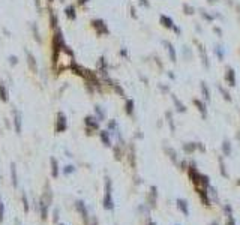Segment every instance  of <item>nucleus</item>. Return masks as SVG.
<instances>
[{"instance_id":"f3484780","label":"nucleus","mask_w":240,"mask_h":225,"mask_svg":"<svg viewBox=\"0 0 240 225\" xmlns=\"http://www.w3.org/2000/svg\"><path fill=\"white\" fill-rule=\"evenodd\" d=\"M23 204H24V210L29 212V203H27V198H26L24 194H23Z\"/></svg>"},{"instance_id":"9d476101","label":"nucleus","mask_w":240,"mask_h":225,"mask_svg":"<svg viewBox=\"0 0 240 225\" xmlns=\"http://www.w3.org/2000/svg\"><path fill=\"white\" fill-rule=\"evenodd\" d=\"M27 59H29V65H30V68L33 69V72L38 71V65H36V62H35V57L30 53H27Z\"/></svg>"},{"instance_id":"412c9836","label":"nucleus","mask_w":240,"mask_h":225,"mask_svg":"<svg viewBox=\"0 0 240 225\" xmlns=\"http://www.w3.org/2000/svg\"><path fill=\"white\" fill-rule=\"evenodd\" d=\"M149 225H155V222H150V224H149Z\"/></svg>"},{"instance_id":"6ab92c4d","label":"nucleus","mask_w":240,"mask_h":225,"mask_svg":"<svg viewBox=\"0 0 240 225\" xmlns=\"http://www.w3.org/2000/svg\"><path fill=\"white\" fill-rule=\"evenodd\" d=\"M9 62H11V65H15L17 63V57L15 56H9Z\"/></svg>"},{"instance_id":"ddd939ff","label":"nucleus","mask_w":240,"mask_h":225,"mask_svg":"<svg viewBox=\"0 0 240 225\" xmlns=\"http://www.w3.org/2000/svg\"><path fill=\"white\" fill-rule=\"evenodd\" d=\"M51 167H53V177H57L59 168H57V161H56L54 158H51Z\"/></svg>"},{"instance_id":"423d86ee","label":"nucleus","mask_w":240,"mask_h":225,"mask_svg":"<svg viewBox=\"0 0 240 225\" xmlns=\"http://www.w3.org/2000/svg\"><path fill=\"white\" fill-rule=\"evenodd\" d=\"M14 116H15V119H14V122H15V131H17V134H20L21 132V117H20V114L15 111L14 113Z\"/></svg>"},{"instance_id":"a211bd4d","label":"nucleus","mask_w":240,"mask_h":225,"mask_svg":"<svg viewBox=\"0 0 240 225\" xmlns=\"http://www.w3.org/2000/svg\"><path fill=\"white\" fill-rule=\"evenodd\" d=\"M3 212H5V206L3 203H0V222L3 221Z\"/></svg>"},{"instance_id":"6e6552de","label":"nucleus","mask_w":240,"mask_h":225,"mask_svg":"<svg viewBox=\"0 0 240 225\" xmlns=\"http://www.w3.org/2000/svg\"><path fill=\"white\" fill-rule=\"evenodd\" d=\"M11 176H12V183H14V186L17 188V185H18V179H17V168H15V164L11 165Z\"/></svg>"},{"instance_id":"f03ea898","label":"nucleus","mask_w":240,"mask_h":225,"mask_svg":"<svg viewBox=\"0 0 240 225\" xmlns=\"http://www.w3.org/2000/svg\"><path fill=\"white\" fill-rule=\"evenodd\" d=\"M66 128H68L66 119L63 116V113H59V114H57V123H56V131H57V132H63Z\"/></svg>"},{"instance_id":"9b49d317","label":"nucleus","mask_w":240,"mask_h":225,"mask_svg":"<svg viewBox=\"0 0 240 225\" xmlns=\"http://www.w3.org/2000/svg\"><path fill=\"white\" fill-rule=\"evenodd\" d=\"M177 206H179V209L183 212L185 215H188V213H189V212H188V204H186L185 200H179V201H177Z\"/></svg>"},{"instance_id":"2eb2a0df","label":"nucleus","mask_w":240,"mask_h":225,"mask_svg":"<svg viewBox=\"0 0 240 225\" xmlns=\"http://www.w3.org/2000/svg\"><path fill=\"white\" fill-rule=\"evenodd\" d=\"M63 171H65V174H71V173H74V167L72 165H66Z\"/></svg>"},{"instance_id":"7ed1b4c3","label":"nucleus","mask_w":240,"mask_h":225,"mask_svg":"<svg viewBox=\"0 0 240 225\" xmlns=\"http://www.w3.org/2000/svg\"><path fill=\"white\" fill-rule=\"evenodd\" d=\"M92 26L96 29V33L102 35V33H108V29L105 26V23L102 20H93L92 21Z\"/></svg>"},{"instance_id":"aec40b11","label":"nucleus","mask_w":240,"mask_h":225,"mask_svg":"<svg viewBox=\"0 0 240 225\" xmlns=\"http://www.w3.org/2000/svg\"><path fill=\"white\" fill-rule=\"evenodd\" d=\"M87 2H89V0H78V3H80V5H84V3H87Z\"/></svg>"},{"instance_id":"1a4fd4ad","label":"nucleus","mask_w":240,"mask_h":225,"mask_svg":"<svg viewBox=\"0 0 240 225\" xmlns=\"http://www.w3.org/2000/svg\"><path fill=\"white\" fill-rule=\"evenodd\" d=\"M101 140L104 141V144H105L107 147H110V146H111L110 137H108V132H107V131H102V132H101Z\"/></svg>"},{"instance_id":"f8f14e48","label":"nucleus","mask_w":240,"mask_h":225,"mask_svg":"<svg viewBox=\"0 0 240 225\" xmlns=\"http://www.w3.org/2000/svg\"><path fill=\"white\" fill-rule=\"evenodd\" d=\"M0 99H2L3 102H8V92H6V89H5L3 84H0Z\"/></svg>"},{"instance_id":"4468645a","label":"nucleus","mask_w":240,"mask_h":225,"mask_svg":"<svg viewBox=\"0 0 240 225\" xmlns=\"http://www.w3.org/2000/svg\"><path fill=\"white\" fill-rule=\"evenodd\" d=\"M132 105H134V104H132V101H128V102H126V113H128V114H131V113H132Z\"/></svg>"},{"instance_id":"f257e3e1","label":"nucleus","mask_w":240,"mask_h":225,"mask_svg":"<svg viewBox=\"0 0 240 225\" xmlns=\"http://www.w3.org/2000/svg\"><path fill=\"white\" fill-rule=\"evenodd\" d=\"M105 186H107V194H105V198H104V207L111 210L114 207V203H113V198H111V180L110 179H105Z\"/></svg>"},{"instance_id":"20e7f679","label":"nucleus","mask_w":240,"mask_h":225,"mask_svg":"<svg viewBox=\"0 0 240 225\" xmlns=\"http://www.w3.org/2000/svg\"><path fill=\"white\" fill-rule=\"evenodd\" d=\"M77 209H78V212H81L83 221L87 224V222H89V215H87V209H86L84 203H83V201H77Z\"/></svg>"},{"instance_id":"0eeeda50","label":"nucleus","mask_w":240,"mask_h":225,"mask_svg":"<svg viewBox=\"0 0 240 225\" xmlns=\"http://www.w3.org/2000/svg\"><path fill=\"white\" fill-rule=\"evenodd\" d=\"M65 12H66V17H68L69 20H75V9H74V6H68L66 9H65Z\"/></svg>"},{"instance_id":"39448f33","label":"nucleus","mask_w":240,"mask_h":225,"mask_svg":"<svg viewBox=\"0 0 240 225\" xmlns=\"http://www.w3.org/2000/svg\"><path fill=\"white\" fill-rule=\"evenodd\" d=\"M86 125L87 126H92V129H98L99 128V123L95 120V117H86Z\"/></svg>"},{"instance_id":"dca6fc26","label":"nucleus","mask_w":240,"mask_h":225,"mask_svg":"<svg viewBox=\"0 0 240 225\" xmlns=\"http://www.w3.org/2000/svg\"><path fill=\"white\" fill-rule=\"evenodd\" d=\"M96 113L99 114V119H104V117H105V111H102L101 107H96Z\"/></svg>"}]
</instances>
